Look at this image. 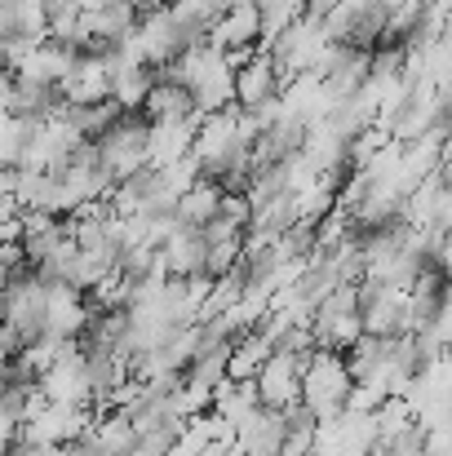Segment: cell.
<instances>
[{"mask_svg": "<svg viewBox=\"0 0 452 456\" xmlns=\"http://www.w3.org/2000/svg\"><path fill=\"white\" fill-rule=\"evenodd\" d=\"M350 395H355V377L346 368V354L310 350L301 368V412L315 417V426L333 421L350 408Z\"/></svg>", "mask_w": 452, "mask_h": 456, "instance_id": "6da1fadb", "label": "cell"}, {"mask_svg": "<svg viewBox=\"0 0 452 456\" xmlns=\"http://www.w3.org/2000/svg\"><path fill=\"white\" fill-rule=\"evenodd\" d=\"M94 408H71V403H49L40 390L31 399V412L18 430L22 444H36V448H71L80 444L89 430H94Z\"/></svg>", "mask_w": 452, "mask_h": 456, "instance_id": "7a4b0ae2", "label": "cell"}, {"mask_svg": "<svg viewBox=\"0 0 452 456\" xmlns=\"http://www.w3.org/2000/svg\"><path fill=\"white\" fill-rule=\"evenodd\" d=\"M310 337H315V350H333V354H346V350L364 337L359 284H341V289H333L324 302L315 305Z\"/></svg>", "mask_w": 452, "mask_h": 456, "instance_id": "3957f363", "label": "cell"}, {"mask_svg": "<svg viewBox=\"0 0 452 456\" xmlns=\"http://www.w3.org/2000/svg\"><path fill=\"white\" fill-rule=\"evenodd\" d=\"M147 138H151V125L147 120H138V116H120L98 142H94V155H98V164H103V173L120 186V182H129V177H138L147 164Z\"/></svg>", "mask_w": 452, "mask_h": 456, "instance_id": "277c9868", "label": "cell"}, {"mask_svg": "<svg viewBox=\"0 0 452 456\" xmlns=\"http://www.w3.org/2000/svg\"><path fill=\"white\" fill-rule=\"evenodd\" d=\"M301 368H306V354H289V350H275L262 363V372L253 377L262 408H271V412L301 408Z\"/></svg>", "mask_w": 452, "mask_h": 456, "instance_id": "5b68a950", "label": "cell"}, {"mask_svg": "<svg viewBox=\"0 0 452 456\" xmlns=\"http://www.w3.org/2000/svg\"><path fill=\"white\" fill-rule=\"evenodd\" d=\"M36 390L49 399V403H71V408H89L94 403V381H89V359H85V346L76 341L40 381Z\"/></svg>", "mask_w": 452, "mask_h": 456, "instance_id": "8992f818", "label": "cell"}, {"mask_svg": "<svg viewBox=\"0 0 452 456\" xmlns=\"http://www.w3.org/2000/svg\"><path fill=\"white\" fill-rule=\"evenodd\" d=\"M280 89H284V76H280L271 49H267V45L253 49V53L240 62V71H235V107H240V111H262L267 102L280 98Z\"/></svg>", "mask_w": 452, "mask_h": 456, "instance_id": "52a82bcc", "label": "cell"}, {"mask_svg": "<svg viewBox=\"0 0 452 456\" xmlns=\"http://www.w3.org/2000/svg\"><path fill=\"white\" fill-rule=\"evenodd\" d=\"M58 94H62V102H71V107H98V102H111V67H107V58L103 53H80L76 58V67L67 71V80L58 85Z\"/></svg>", "mask_w": 452, "mask_h": 456, "instance_id": "ba28073f", "label": "cell"}, {"mask_svg": "<svg viewBox=\"0 0 452 456\" xmlns=\"http://www.w3.org/2000/svg\"><path fill=\"white\" fill-rule=\"evenodd\" d=\"M209 40L226 53H253L262 45V13H258V0H231L226 13L213 22Z\"/></svg>", "mask_w": 452, "mask_h": 456, "instance_id": "9c48e42d", "label": "cell"}, {"mask_svg": "<svg viewBox=\"0 0 452 456\" xmlns=\"http://www.w3.org/2000/svg\"><path fill=\"white\" fill-rule=\"evenodd\" d=\"M368 71H373V49L337 45V49H333V62H328V71H324L319 80H324V89H328L333 102H346V98H355V94L364 89Z\"/></svg>", "mask_w": 452, "mask_h": 456, "instance_id": "30bf717a", "label": "cell"}, {"mask_svg": "<svg viewBox=\"0 0 452 456\" xmlns=\"http://www.w3.org/2000/svg\"><path fill=\"white\" fill-rule=\"evenodd\" d=\"M204 257H209V244L195 226H173L160 244V262H164V275L168 280H195L204 275Z\"/></svg>", "mask_w": 452, "mask_h": 456, "instance_id": "8fae6325", "label": "cell"}, {"mask_svg": "<svg viewBox=\"0 0 452 456\" xmlns=\"http://www.w3.org/2000/svg\"><path fill=\"white\" fill-rule=\"evenodd\" d=\"M333 98H328V89H324V80L319 76H298V80H284V89H280V111L284 116H293L301 120L306 129L310 125H319V120H328L333 116Z\"/></svg>", "mask_w": 452, "mask_h": 456, "instance_id": "7c38bea8", "label": "cell"}, {"mask_svg": "<svg viewBox=\"0 0 452 456\" xmlns=\"http://www.w3.org/2000/svg\"><path fill=\"white\" fill-rule=\"evenodd\" d=\"M284 435H289V412L258 408L244 426H235V448L240 456H275L284 448Z\"/></svg>", "mask_w": 452, "mask_h": 456, "instance_id": "4fadbf2b", "label": "cell"}, {"mask_svg": "<svg viewBox=\"0 0 452 456\" xmlns=\"http://www.w3.org/2000/svg\"><path fill=\"white\" fill-rule=\"evenodd\" d=\"M143 111H147V125L200 120L191 89H186V85H177V80H164V76H155V85H151V94H147V102H143Z\"/></svg>", "mask_w": 452, "mask_h": 456, "instance_id": "5bb4252c", "label": "cell"}, {"mask_svg": "<svg viewBox=\"0 0 452 456\" xmlns=\"http://www.w3.org/2000/svg\"><path fill=\"white\" fill-rule=\"evenodd\" d=\"M76 58L80 53H71V49H62V45H53V40H45V45H36L31 53H27V62L13 71L18 80H31V85H45V89H58L62 80H67V71L76 67Z\"/></svg>", "mask_w": 452, "mask_h": 456, "instance_id": "9a60e30c", "label": "cell"}, {"mask_svg": "<svg viewBox=\"0 0 452 456\" xmlns=\"http://www.w3.org/2000/svg\"><path fill=\"white\" fill-rule=\"evenodd\" d=\"M67 240V217H53V213H22V262H31V271Z\"/></svg>", "mask_w": 452, "mask_h": 456, "instance_id": "2e32d148", "label": "cell"}, {"mask_svg": "<svg viewBox=\"0 0 452 456\" xmlns=\"http://www.w3.org/2000/svg\"><path fill=\"white\" fill-rule=\"evenodd\" d=\"M195 125H200V120H173V125H151V138H147V164L155 168V173L191 155V147H195Z\"/></svg>", "mask_w": 452, "mask_h": 456, "instance_id": "e0dca14e", "label": "cell"}, {"mask_svg": "<svg viewBox=\"0 0 452 456\" xmlns=\"http://www.w3.org/2000/svg\"><path fill=\"white\" fill-rule=\"evenodd\" d=\"M85 444L98 456H129L138 448L134 417H129V412H103V417L94 421V430L85 435Z\"/></svg>", "mask_w": 452, "mask_h": 456, "instance_id": "ac0fdd59", "label": "cell"}, {"mask_svg": "<svg viewBox=\"0 0 452 456\" xmlns=\"http://www.w3.org/2000/svg\"><path fill=\"white\" fill-rule=\"evenodd\" d=\"M222 195H226V191H222L213 177H200V182H195V186H191V191L177 200L173 217H177L182 226H195V231H204V226H209V222L222 213Z\"/></svg>", "mask_w": 452, "mask_h": 456, "instance_id": "d6986e66", "label": "cell"}, {"mask_svg": "<svg viewBox=\"0 0 452 456\" xmlns=\"http://www.w3.org/2000/svg\"><path fill=\"white\" fill-rule=\"evenodd\" d=\"M271 354H275V346L267 341L262 328L235 337V341H231V354H226V381H253Z\"/></svg>", "mask_w": 452, "mask_h": 456, "instance_id": "ffe728a7", "label": "cell"}, {"mask_svg": "<svg viewBox=\"0 0 452 456\" xmlns=\"http://www.w3.org/2000/svg\"><path fill=\"white\" fill-rule=\"evenodd\" d=\"M258 408H262V399H258V386H253V381H222V386L213 390V408H209V412L235 430V426H244Z\"/></svg>", "mask_w": 452, "mask_h": 456, "instance_id": "44dd1931", "label": "cell"}, {"mask_svg": "<svg viewBox=\"0 0 452 456\" xmlns=\"http://www.w3.org/2000/svg\"><path fill=\"white\" fill-rule=\"evenodd\" d=\"M258 13H262V45H271L275 36H284L301 18V9L293 0H258Z\"/></svg>", "mask_w": 452, "mask_h": 456, "instance_id": "7402d4cb", "label": "cell"}, {"mask_svg": "<svg viewBox=\"0 0 452 456\" xmlns=\"http://www.w3.org/2000/svg\"><path fill=\"white\" fill-rule=\"evenodd\" d=\"M200 177H204V173H200V159H195V155H186V159H177V164L160 168V182L168 186V195H173V200H182Z\"/></svg>", "mask_w": 452, "mask_h": 456, "instance_id": "603a6c76", "label": "cell"}, {"mask_svg": "<svg viewBox=\"0 0 452 456\" xmlns=\"http://www.w3.org/2000/svg\"><path fill=\"white\" fill-rule=\"evenodd\" d=\"M13 439H18V426L0 421V456H9V452H13Z\"/></svg>", "mask_w": 452, "mask_h": 456, "instance_id": "cb8c5ba5", "label": "cell"}, {"mask_svg": "<svg viewBox=\"0 0 452 456\" xmlns=\"http://www.w3.org/2000/svg\"><path fill=\"white\" fill-rule=\"evenodd\" d=\"M111 4H120V0H76V9H89V13H98V9H111Z\"/></svg>", "mask_w": 452, "mask_h": 456, "instance_id": "d4e9b609", "label": "cell"}, {"mask_svg": "<svg viewBox=\"0 0 452 456\" xmlns=\"http://www.w3.org/2000/svg\"><path fill=\"white\" fill-rule=\"evenodd\" d=\"M129 4L147 13V9H168V4H177V0H129Z\"/></svg>", "mask_w": 452, "mask_h": 456, "instance_id": "484cf974", "label": "cell"}, {"mask_svg": "<svg viewBox=\"0 0 452 456\" xmlns=\"http://www.w3.org/2000/svg\"><path fill=\"white\" fill-rule=\"evenodd\" d=\"M373 4H382L386 13H395V9H399V4H408V0H373Z\"/></svg>", "mask_w": 452, "mask_h": 456, "instance_id": "4316f807", "label": "cell"}, {"mask_svg": "<svg viewBox=\"0 0 452 456\" xmlns=\"http://www.w3.org/2000/svg\"><path fill=\"white\" fill-rule=\"evenodd\" d=\"M164 456H195V452H186L182 444H173V448H168V452H164Z\"/></svg>", "mask_w": 452, "mask_h": 456, "instance_id": "83f0119b", "label": "cell"}]
</instances>
